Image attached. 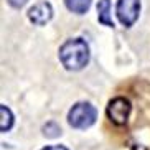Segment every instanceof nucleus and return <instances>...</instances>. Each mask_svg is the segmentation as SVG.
<instances>
[{
    "label": "nucleus",
    "mask_w": 150,
    "mask_h": 150,
    "mask_svg": "<svg viewBox=\"0 0 150 150\" xmlns=\"http://www.w3.org/2000/svg\"><path fill=\"white\" fill-rule=\"evenodd\" d=\"M59 61L68 71H79L89 63V46L83 38H73L59 48Z\"/></svg>",
    "instance_id": "1"
},
{
    "label": "nucleus",
    "mask_w": 150,
    "mask_h": 150,
    "mask_svg": "<svg viewBox=\"0 0 150 150\" xmlns=\"http://www.w3.org/2000/svg\"><path fill=\"white\" fill-rule=\"evenodd\" d=\"M97 119V110L89 102H76L68 112V122L74 129H88Z\"/></svg>",
    "instance_id": "2"
},
{
    "label": "nucleus",
    "mask_w": 150,
    "mask_h": 150,
    "mask_svg": "<svg viewBox=\"0 0 150 150\" xmlns=\"http://www.w3.org/2000/svg\"><path fill=\"white\" fill-rule=\"evenodd\" d=\"M140 0H117V18L125 28L132 27L139 18Z\"/></svg>",
    "instance_id": "3"
},
{
    "label": "nucleus",
    "mask_w": 150,
    "mask_h": 150,
    "mask_svg": "<svg viewBox=\"0 0 150 150\" xmlns=\"http://www.w3.org/2000/svg\"><path fill=\"white\" fill-rule=\"evenodd\" d=\"M130 109H132V106H130L129 99H125V97H115L107 106V117L114 124H117V125H124L129 119Z\"/></svg>",
    "instance_id": "4"
},
{
    "label": "nucleus",
    "mask_w": 150,
    "mask_h": 150,
    "mask_svg": "<svg viewBox=\"0 0 150 150\" xmlns=\"http://www.w3.org/2000/svg\"><path fill=\"white\" fill-rule=\"evenodd\" d=\"M28 18L31 23H35L38 27H43L53 18V7L48 2H40V4L33 5L28 10Z\"/></svg>",
    "instance_id": "5"
},
{
    "label": "nucleus",
    "mask_w": 150,
    "mask_h": 150,
    "mask_svg": "<svg viewBox=\"0 0 150 150\" xmlns=\"http://www.w3.org/2000/svg\"><path fill=\"white\" fill-rule=\"evenodd\" d=\"M97 20L106 27H114L112 15H110V0H99L97 4Z\"/></svg>",
    "instance_id": "6"
},
{
    "label": "nucleus",
    "mask_w": 150,
    "mask_h": 150,
    "mask_svg": "<svg viewBox=\"0 0 150 150\" xmlns=\"http://www.w3.org/2000/svg\"><path fill=\"white\" fill-rule=\"evenodd\" d=\"M91 4H93V0H64L66 8L69 12H73V13H78V15L86 13L91 8Z\"/></svg>",
    "instance_id": "7"
},
{
    "label": "nucleus",
    "mask_w": 150,
    "mask_h": 150,
    "mask_svg": "<svg viewBox=\"0 0 150 150\" xmlns=\"http://www.w3.org/2000/svg\"><path fill=\"white\" fill-rule=\"evenodd\" d=\"M0 114H2V119H0V130H2V132H7V130H10L12 125H13V114H12V110L5 106V104L0 106Z\"/></svg>",
    "instance_id": "8"
},
{
    "label": "nucleus",
    "mask_w": 150,
    "mask_h": 150,
    "mask_svg": "<svg viewBox=\"0 0 150 150\" xmlns=\"http://www.w3.org/2000/svg\"><path fill=\"white\" fill-rule=\"evenodd\" d=\"M43 134L46 137H50V139H54V137L61 135V129H59V125L56 122H48L43 125Z\"/></svg>",
    "instance_id": "9"
},
{
    "label": "nucleus",
    "mask_w": 150,
    "mask_h": 150,
    "mask_svg": "<svg viewBox=\"0 0 150 150\" xmlns=\"http://www.w3.org/2000/svg\"><path fill=\"white\" fill-rule=\"evenodd\" d=\"M27 2L28 0H8V4L12 5V7H15V8H22Z\"/></svg>",
    "instance_id": "10"
},
{
    "label": "nucleus",
    "mask_w": 150,
    "mask_h": 150,
    "mask_svg": "<svg viewBox=\"0 0 150 150\" xmlns=\"http://www.w3.org/2000/svg\"><path fill=\"white\" fill-rule=\"evenodd\" d=\"M41 150H68L64 145H50V147H45Z\"/></svg>",
    "instance_id": "11"
}]
</instances>
